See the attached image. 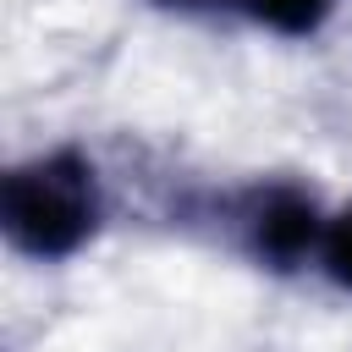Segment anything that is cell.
I'll return each mask as SVG.
<instances>
[{"label": "cell", "mask_w": 352, "mask_h": 352, "mask_svg": "<svg viewBox=\"0 0 352 352\" xmlns=\"http://www.w3.org/2000/svg\"><path fill=\"white\" fill-rule=\"evenodd\" d=\"M330 209L302 187V182H258L236 198L231 209V231L236 248L270 270V275H297L319 264V242H324Z\"/></svg>", "instance_id": "cell-2"}, {"label": "cell", "mask_w": 352, "mask_h": 352, "mask_svg": "<svg viewBox=\"0 0 352 352\" xmlns=\"http://www.w3.org/2000/svg\"><path fill=\"white\" fill-rule=\"evenodd\" d=\"M104 226V187L82 148H44L6 170L0 182V231L16 253L60 264L82 253Z\"/></svg>", "instance_id": "cell-1"}, {"label": "cell", "mask_w": 352, "mask_h": 352, "mask_svg": "<svg viewBox=\"0 0 352 352\" xmlns=\"http://www.w3.org/2000/svg\"><path fill=\"white\" fill-rule=\"evenodd\" d=\"M336 292L352 297V204L330 209V226H324V242H319V264H314Z\"/></svg>", "instance_id": "cell-4"}, {"label": "cell", "mask_w": 352, "mask_h": 352, "mask_svg": "<svg viewBox=\"0 0 352 352\" xmlns=\"http://www.w3.org/2000/svg\"><path fill=\"white\" fill-rule=\"evenodd\" d=\"M236 11L275 38H314L341 11V0H236Z\"/></svg>", "instance_id": "cell-3"}, {"label": "cell", "mask_w": 352, "mask_h": 352, "mask_svg": "<svg viewBox=\"0 0 352 352\" xmlns=\"http://www.w3.org/2000/svg\"><path fill=\"white\" fill-rule=\"evenodd\" d=\"M160 11H209V6H236V0H154Z\"/></svg>", "instance_id": "cell-5"}]
</instances>
